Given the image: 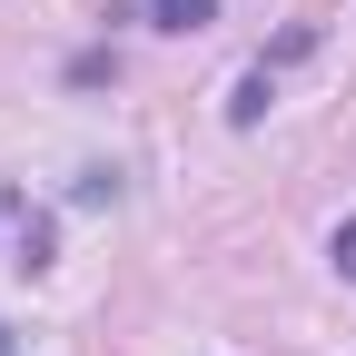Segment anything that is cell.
Masks as SVG:
<instances>
[{"instance_id":"cell-1","label":"cell","mask_w":356,"mask_h":356,"mask_svg":"<svg viewBox=\"0 0 356 356\" xmlns=\"http://www.w3.org/2000/svg\"><path fill=\"white\" fill-rule=\"evenodd\" d=\"M208 10H218V0H159V30H198Z\"/></svg>"},{"instance_id":"cell-2","label":"cell","mask_w":356,"mask_h":356,"mask_svg":"<svg viewBox=\"0 0 356 356\" xmlns=\"http://www.w3.org/2000/svg\"><path fill=\"white\" fill-rule=\"evenodd\" d=\"M327 257H337V277H356V218L337 228V248H327Z\"/></svg>"},{"instance_id":"cell-3","label":"cell","mask_w":356,"mask_h":356,"mask_svg":"<svg viewBox=\"0 0 356 356\" xmlns=\"http://www.w3.org/2000/svg\"><path fill=\"white\" fill-rule=\"evenodd\" d=\"M0 356H20V346H10V327H0Z\"/></svg>"}]
</instances>
